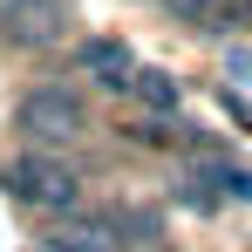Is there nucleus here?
I'll use <instances>...</instances> for the list:
<instances>
[{"mask_svg":"<svg viewBox=\"0 0 252 252\" xmlns=\"http://www.w3.org/2000/svg\"><path fill=\"white\" fill-rule=\"evenodd\" d=\"M0 184H7V198L28 211H48V218H68L75 198H82V177L68 157H55V150H21V157H7L0 164Z\"/></svg>","mask_w":252,"mask_h":252,"instance_id":"nucleus-1","label":"nucleus"},{"mask_svg":"<svg viewBox=\"0 0 252 252\" xmlns=\"http://www.w3.org/2000/svg\"><path fill=\"white\" fill-rule=\"evenodd\" d=\"M21 129L34 136V150H55V143H68V136L82 129V95H75L68 82L34 89V95L21 102Z\"/></svg>","mask_w":252,"mask_h":252,"instance_id":"nucleus-2","label":"nucleus"},{"mask_svg":"<svg viewBox=\"0 0 252 252\" xmlns=\"http://www.w3.org/2000/svg\"><path fill=\"white\" fill-rule=\"evenodd\" d=\"M0 41L7 48H55L62 41V0H0Z\"/></svg>","mask_w":252,"mask_h":252,"instance_id":"nucleus-3","label":"nucleus"},{"mask_svg":"<svg viewBox=\"0 0 252 252\" xmlns=\"http://www.w3.org/2000/svg\"><path fill=\"white\" fill-rule=\"evenodd\" d=\"M34 252H116V225H109V211L102 218H55Z\"/></svg>","mask_w":252,"mask_h":252,"instance_id":"nucleus-4","label":"nucleus"},{"mask_svg":"<svg viewBox=\"0 0 252 252\" xmlns=\"http://www.w3.org/2000/svg\"><path fill=\"white\" fill-rule=\"evenodd\" d=\"M75 68H89L102 89H129L136 82V55H129L123 41H82L75 48Z\"/></svg>","mask_w":252,"mask_h":252,"instance_id":"nucleus-5","label":"nucleus"},{"mask_svg":"<svg viewBox=\"0 0 252 252\" xmlns=\"http://www.w3.org/2000/svg\"><path fill=\"white\" fill-rule=\"evenodd\" d=\"M109 225H116V246H157L164 239V218L157 211H136V205L109 211Z\"/></svg>","mask_w":252,"mask_h":252,"instance_id":"nucleus-6","label":"nucleus"},{"mask_svg":"<svg viewBox=\"0 0 252 252\" xmlns=\"http://www.w3.org/2000/svg\"><path fill=\"white\" fill-rule=\"evenodd\" d=\"M164 14L184 28H232V0H164Z\"/></svg>","mask_w":252,"mask_h":252,"instance_id":"nucleus-7","label":"nucleus"},{"mask_svg":"<svg viewBox=\"0 0 252 252\" xmlns=\"http://www.w3.org/2000/svg\"><path fill=\"white\" fill-rule=\"evenodd\" d=\"M129 89H136L157 116H170V109H177V82H170L164 68H136V82H129Z\"/></svg>","mask_w":252,"mask_h":252,"instance_id":"nucleus-8","label":"nucleus"},{"mask_svg":"<svg viewBox=\"0 0 252 252\" xmlns=\"http://www.w3.org/2000/svg\"><path fill=\"white\" fill-rule=\"evenodd\" d=\"M129 143H150V150H170L177 136H170V123H150V116H143V123H129Z\"/></svg>","mask_w":252,"mask_h":252,"instance_id":"nucleus-9","label":"nucleus"},{"mask_svg":"<svg viewBox=\"0 0 252 252\" xmlns=\"http://www.w3.org/2000/svg\"><path fill=\"white\" fill-rule=\"evenodd\" d=\"M232 28H246V34H252V0H232Z\"/></svg>","mask_w":252,"mask_h":252,"instance_id":"nucleus-10","label":"nucleus"}]
</instances>
